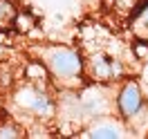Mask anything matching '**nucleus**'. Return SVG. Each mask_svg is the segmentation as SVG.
I'll return each instance as SVG.
<instances>
[{
    "label": "nucleus",
    "instance_id": "obj_8",
    "mask_svg": "<svg viewBox=\"0 0 148 139\" xmlns=\"http://www.w3.org/2000/svg\"><path fill=\"white\" fill-rule=\"evenodd\" d=\"M16 139V137H23V130L16 128V126H2L0 128V139Z\"/></svg>",
    "mask_w": 148,
    "mask_h": 139
},
{
    "label": "nucleus",
    "instance_id": "obj_7",
    "mask_svg": "<svg viewBox=\"0 0 148 139\" xmlns=\"http://www.w3.org/2000/svg\"><path fill=\"white\" fill-rule=\"evenodd\" d=\"M32 25H34V18L29 14H20L18 11V16L14 20V27H18L20 31H27V29H32Z\"/></svg>",
    "mask_w": 148,
    "mask_h": 139
},
{
    "label": "nucleus",
    "instance_id": "obj_3",
    "mask_svg": "<svg viewBox=\"0 0 148 139\" xmlns=\"http://www.w3.org/2000/svg\"><path fill=\"white\" fill-rule=\"evenodd\" d=\"M88 74L92 76L94 81H99V83H108L114 76L121 74V65H119V61H114L108 54H97L88 63Z\"/></svg>",
    "mask_w": 148,
    "mask_h": 139
},
{
    "label": "nucleus",
    "instance_id": "obj_2",
    "mask_svg": "<svg viewBox=\"0 0 148 139\" xmlns=\"http://www.w3.org/2000/svg\"><path fill=\"white\" fill-rule=\"evenodd\" d=\"M117 105H119V112L128 119L139 114V110L144 108V94H141V88L137 81L123 83V88L119 90V97H117Z\"/></svg>",
    "mask_w": 148,
    "mask_h": 139
},
{
    "label": "nucleus",
    "instance_id": "obj_6",
    "mask_svg": "<svg viewBox=\"0 0 148 139\" xmlns=\"http://www.w3.org/2000/svg\"><path fill=\"white\" fill-rule=\"evenodd\" d=\"M88 137L94 139H112V137H121V130L114 128V126H97L88 132Z\"/></svg>",
    "mask_w": 148,
    "mask_h": 139
},
{
    "label": "nucleus",
    "instance_id": "obj_5",
    "mask_svg": "<svg viewBox=\"0 0 148 139\" xmlns=\"http://www.w3.org/2000/svg\"><path fill=\"white\" fill-rule=\"evenodd\" d=\"M18 16V9L11 0H0V31H9L14 27V20Z\"/></svg>",
    "mask_w": 148,
    "mask_h": 139
},
{
    "label": "nucleus",
    "instance_id": "obj_9",
    "mask_svg": "<svg viewBox=\"0 0 148 139\" xmlns=\"http://www.w3.org/2000/svg\"><path fill=\"white\" fill-rule=\"evenodd\" d=\"M146 79H148V67H146Z\"/></svg>",
    "mask_w": 148,
    "mask_h": 139
},
{
    "label": "nucleus",
    "instance_id": "obj_1",
    "mask_svg": "<svg viewBox=\"0 0 148 139\" xmlns=\"http://www.w3.org/2000/svg\"><path fill=\"white\" fill-rule=\"evenodd\" d=\"M40 56H43V65L58 81H74L76 76H81V72H83L81 56L76 54L74 49H70V47H61V45L45 47L40 52Z\"/></svg>",
    "mask_w": 148,
    "mask_h": 139
},
{
    "label": "nucleus",
    "instance_id": "obj_4",
    "mask_svg": "<svg viewBox=\"0 0 148 139\" xmlns=\"http://www.w3.org/2000/svg\"><path fill=\"white\" fill-rule=\"evenodd\" d=\"M130 31L139 43L148 45V2H141L132 9L130 16Z\"/></svg>",
    "mask_w": 148,
    "mask_h": 139
}]
</instances>
